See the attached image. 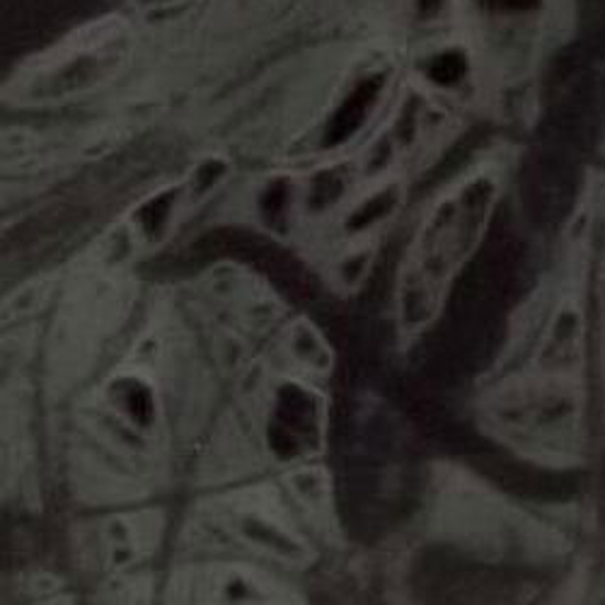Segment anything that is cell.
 Returning <instances> with one entry per match:
<instances>
[{"label":"cell","mask_w":605,"mask_h":605,"mask_svg":"<svg viewBox=\"0 0 605 605\" xmlns=\"http://www.w3.org/2000/svg\"><path fill=\"white\" fill-rule=\"evenodd\" d=\"M376 93H378V80H368L349 97L347 105H344L337 112V117L332 119V127L327 131V143L344 141L356 127H359L366 117V109L376 100Z\"/></svg>","instance_id":"1"},{"label":"cell","mask_w":605,"mask_h":605,"mask_svg":"<svg viewBox=\"0 0 605 605\" xmlns=\"http://www.w3.org/2000/svg\"><path fill=\"white\" fill-rule=\"evenodd\" d=\"M463 73H465V61L458 54H443L429 68V76L441 85L455 83L458 78H463Z\"/></svg>","instance_id":"2"},{"label":"cell","mask_w":605,"mask_h":605,"mask_svg":"<svg viewBox=\"0 0 605 605\" xmlns=\"http://www.w3.org/2000/svg\"><path fill=\"white\" fill-rule=\"evenodd\" d=\"M489 3L501 10H528V8H536L538 0H489Z\"/></svg>","instance_id":"3"}]
</instances>
